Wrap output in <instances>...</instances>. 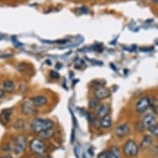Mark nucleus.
Returning <instances> with one entry per match:
<instances>
[{"label": "nucleus", "instance_id": "nucleus-26", "mask_svg": "<svg viewBox=\"0 0 158 158\" xmlns=\"http://www.w3.org/2000/svg\"><path fill=\"white\" fill-rule=\"evenodd\" d=\"M1 158H12L10 156H3V157H1Z\"/></svg>", "mask_w": 158, "mask_h": 158}, {"label": "nucleus", "instance_id": "nucleus-24", "mask_svg": "<svg viewBox=\"0 0 158 158\" xmlns=\"http://www.w3.org/2000/svg\"><path fill=\"white\" fill-rule=\"evenodd\" d=\"M3 95H4V91L3 89H0V98H3Z\"/></svg>", "mask_w": 158, "mask_h": 158}, {"label": "nucleus", "instance_id": "nucleus-9", "mask_svg": "<svg viewBox=\"0 0 158 158\" xmlns=\"http://www.w3.org/2000/svg\"><path fill=\"white\" fill-rule=\"evenodd\" d=\"M129 131L130 128L128 124L123 123V124L119 125L118 127H117L116 130H115V133L118 137H123L129 133Z\"/></svg>", "mask_w": 158, "mask_h": 158}, {"label": "nucleus", "instance_id": "nucleus-15", "mask_svg": "<svg viewBox=\"0 0 158 158\" xmlns=\"http://www.w3.org/2000/svg\"><path fill=\"white\" fill-rule=\"evenodd\" d=\"M34 105L31 103H27L25 102L22 105V110L23 112V114H30L33 112Z\"/></svg>", "mask_w": 158, "mask_h": 158}, {"label": "nucleus", "instance_id": "nucleus-20", "mask_svg": "<svg viewBox=\"0 0 158 158\" xmlns=\"http://www.w3.org/2000/svg\"><path fill=\"white\" fill-rule=\"evenodd\" d=\"M97 158H109V152L108 151H105V152H102L98 155Z\"/></svg>", "mask_w": 158, "mask_h": 158}, {"label": "nucleus", "instance_id": "nucleus-28", "mask_svg": "<svg viewBox=\"0 0 158 158\" xmlns=\"http://www.w3.org/2000/svg\"><path fill=\"white\" fill-rule=\"evenodd\" d=\"M42 158H51V156H50L46 155V156H43V157H42Z\"/></svg>", "mask_w": 158, "mask_h": 158}, {"label": "nucleus", "instance_id": "nucleus-5", "mask_svg": "<svg viewBox=\"0 0 158 158\" xmlns=\"http://www.w3.org/2000/svg\"><path fill=\"white\" fill-rule=\"evenodd\" d=\"M149 107H150L149 98L143 97L137 101V104H136V110L138 114H143L149 109Z\"/></svg>", "mask_w": 158, "mask_h": 158}, {"label": "nucleus", "instance_id": "nucleus-27", "mask_svg": "<svg viewBox=\"0 0 158 158\" xmlns=\"http://www.w3.org/2000/svg\"><path fill=\"white\" fill-rule=\"evenodd\" d=\"M152 2L154 3H158V0H152Z\"/></svg>", "mask_w": 158, "mask_h": 158}, {"label": "nucleus", "instance_id": "nucleus-23", "mask_svg": "<svg viewBox=\"0 0 158 158\" xmlns=\"http://www.w3.org/2000/svg\"><path fill=\"white\" fill-rule=\"evenodd\" d=\"M88 152H89V155L91 156H93L94 155V152L93 148H89Z\"/></svg>", "mask_w": 158, "mask_h": 158}, {"label": "nucleus", "instance_id": "nucleus-18", "mask_svg": "<svg viewBox=\"0 0 158 158\" xmlns=\"http://www.w3.org/2000/svg\"><path fill=\"white\" fill-rule=\"evenodd\" d=\"M149 131H150V132L152 133V135H154V136H157L158 134V127H157V125L154 124L152 125V126H151L149 128Z\"/></svg>", "mask_w": 158, "mask_h": 158}, {"label": "nucleus", "instance_id": "nucleus-17", "mask_svg": "<svg viewBox=\"0 0 158 158\" xmlns=\"http://www.w3.org/2000/svg\"><path fill=\"white\" fill-rule=\"evenodd\" d=\"M98 104H99V100H98V98H91L90 100H89V106L91 109H95V108L98 106Z\"/></svg>", "mask_w": 158, "mask_h": 158}, {"label": "nucleus", "instance_id": "nucleus-7", "mask_svg": "<svg viewBox=\"0 0 158 158\" xmlns=\"http://www.w3.org/2000/svg\"><path fill=\"white\" fill-rule=\"evenodd\" d=\"M110 110V108L108 104H101L97 107L95 111L96 116L98 117V118H102L103 117L108 115Z\"/></svg>", "mask_w": 158, "mask_h": 158}, {"label": "nucleus", "instance_id": "nucleus-22", "mask_svg": "<svg viewBox=\"0 0 158 158\" xmlns=\"http://www.w3.org/2000/svg\"><path fill=\"white\" fill-rule=\"evenodd\" d=\"M75 130H72V133H71V140H70V143H74V142H75Z\"/></svg>", "mask_w": 158, "mask_h": 158}, {"label": "nucleus", "instance_id": "nucleus-2", "mask_svg": "<svg viewBox=\"0 0 158 158\" xmlns=\"http://www.w3.org/2000/svg\"><path fill=\"white\" fill-rule=\"evenodd\" d=\"M11 150L13 151V153H15L17 155L20 153L23 152L25 148H26V139L23 136H18L15 137V139L13 140V144L10 145Z\"/></svg>", "mask_w": 158, "mask_h": 158}, {"label": "nucleus", "instance_id": "nucleus-16", "mask_svg": "<svg viewBox=\"0 0 158 158\" xmlns=\"http://www.w3.org/2000/svg\"><path fill=\"white\" fill-rule=\"evenodd\" d=\"M152 137H151V136H149V135H147V136H145V137H143V142H142V143H141V148L142 149H146V148H148L149 146L152 145Z\"/></svg>", "mask_w": 158, "mask_h": 158}, {"label": "nucleus", "instance_id": "nucleus-14", "mask_svg": "<svg viewBox=\"0 0 158 158\" xmlns=\"http://www.w3.org/2000/svg\"><path fill=\"white\" fill-rule=\"evenodd\" d=\"M100 124H101V127H104V128H109L112 126L111 117L109 116V114L101 118V121H100Z\"/></svg>", "mask_w": 158, "mask_h": 158}, {"label": "nucleus", "instance_id": "nucleus-21", "mask_svg": "<svg viewBox=\"0 0 158 158\" xmlns=\"http://www.w3.org/2000/svg\"><path fill=\"white\" fill-rule=\"evenodd\" d=\"M50 75H51V77H52V79H59V78H60L59 73L56 72V71H54V70H52L51 73H50Z\"/></svg>", "mask_w": 158, "mask_h": 158}, {"label": "nucleus", "instance_id": "nucleus-4", "mask_svg": "<svg viewBox=\"0 0 158 158\" xmlns=\"http://www.w3.org/2000/svg\"><path fill=\"white\" fill-rule=\"evenodd\" d=\"M123 152L127 156H135L138 153V146L133 140H128L123 146Z\"/></svg>", "mask_w": 158, "mask_h": 158}, {"label": "nucleus", "instance_id": "nucleus-1", "mask_svg": "<svg viewBox=\"0 0 158 158\" xmlns=\"http://www.w3.org/2000/svg\"><path fill=\"white\" fill-rule=\"evenodd\" d=\"M54 123L52 120L47 118H37L31 123V129L36 132H41L47 130L52 129L54 127Z\"/></svg>", "mask_w": 158, "mask_h": 158}, {"label": "nucleus", "instance_id": "nucleus-12", "mask_svg": "<svg viewBox=\"0 0 158 158\" xmlns=\"http://www.w3.org/2000/svg\"><path fill=\"white\" fill-rule=\"evenodd\" d=\"M15 89V84L12 81H5L3 83V90L8 93H12Z\"/></svg>", "mask_w": 158, "mask_h": 158}, {"label": "nucleus", "instance_id": "nucleus-6", "mask_svg": "<svg viewBox=\"0 0 158 158\" xmlns=\"http://www.w3.org/2000/svg\"><path fill=\"white\" fill-rule=\"evenodd\" d=\"M110 94H111V93H110V90L109 89L103 87V86L98 87L94 90V96H95V98H98V100H102L104 98H109Z\"/></svg>", "mask_w": 158, "mask_h": 158}, {"label": "nucleus", "instance_id": "nucleus-19", "mask_svg": "<svg viewBox=\"0 0 158 158\" xmlns=\"http://www.w3.org/2000/svg\"><path fill=\"white\" fill-rule=\"evenodd\" d=\"M136 129H137V132H143V130L145 129V127L143 126V122H137V124H136Z\"/></svg>", "mask_w": 158, "mask_h": 158}, {"label": "nucleus", "instance_id": "nucleus-25", "mask_svg": "<svg viewBox=\"0 0 158 158\" xmlns=\"http://www.w3.org/2000/svg\"><path fill=\"white\" fill-rule=\"evenodd\" d=\"M56 68L57 69H61V68H62V65H61V64H60V63H57Z\"/></svg>", "mask_w": 158, "mask_h": 158}, {"label": "nucleus", "instance_id": "nucleus-11", "mask_svg": "<svg viewBox=\"0 0 158 158\" xmlns=\"http://www.w3.org/2000/svg\"><path fill=\"white\" fill-rule=\"evenodd\" d=\"M156 123L155 117L152 114H147L143 120V124L145 128H149L151 126H152Z\"/></svg>", "mask_w": 158, "mask_h": 158}, {"label": "nucleus", "instance_id": "nucleus-10", "mask_svg": "<svg viewBox=\"0 0 158 158\" xmlns=\"http://www.w3.org/2000/svg\"><path fill=\"white\" fill-rule=\"evenodd\" d=\"M31 103L34 107H42L47 103V98L43 95L35 96L31 98Z\"/></svg>", "mask_w": 158, "mask_h": 158}, {"label": "nucleus", "instance_id": "nucleus-3", "mask_svg": "<svg viewBox=\"0 0 158 158\" xmlns=\"http://www.w3.org/2000/svg\"><path fill=\"white\" fill-rule=\"evenodd\" d=\"M30 148L31 152L36 155H43L46 152V146L44 143L39 138H34L31 141Z\"/></svg>", "mask_w": 158, "mask_h": 158}, {"label": "nucleus", "instance_id": "nucleus-8", "mask_svg": "<svg viewBox=\"0 0 158 158\" xmlns=\"http://www.w3.org/2000/svg\"><path fill=\"white\" fill-rule=\"evenodd\" d=\"M12 113H13V110L11 109H3L0 114V123H2L3 125L8 124V123L10 121Z\"/></svg>", "mask_w": 158, "mask_h": 158}, {"label": "nucleus", "instance_id": "nucleus-29", "mask_svg": "<svg viewBox=\"0 0 158 158\" xmlns=\"http://www.w3.org/2000/svg\"><path fill=\"white\" fill-rule=\"evenodd\" d=\"M83 158H86L85 155V154H83Z\"/></svg>", "mask_w": 158, "mask_h": 158}, {"label": "nucleus", "instance_id": "nucleus-13", "mask_svg": "<svg viewBox=\"0 0 158 158\" xmlns=\"http://www.w3.org/2000/svg\"><path fill=\"white\" fill-rule=\"evenodd\" d=\"M108 152H109V158H122V155H121L119 149L115 146L112 147Z\"/></svg>", "mask_w": 158, "mask_h": 158}]
</instances>
